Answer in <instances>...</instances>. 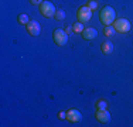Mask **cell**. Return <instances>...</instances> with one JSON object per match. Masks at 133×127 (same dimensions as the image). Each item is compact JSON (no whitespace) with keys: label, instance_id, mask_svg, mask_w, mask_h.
Wrapping results in <instances>:
<instances>
[{"label":"cell","instance_id":"obj_1","mask_svg":"<svg viewBox=\"0 0 133 127\" xmlns=\"http://www.w3.org/2000/svg\"><path fill=\"white\" fill-rule=\"evenodd\" d=\"M99 20L103 25H110L116 20V11L110 6H105L102 10L99 11Z\"/></svg>","mask_w":133,"mask_h":127},{"label":"cell","instance_id":"obj_2","mask_svg":"<svg viewBox=\"0 0 133 127\" xmlns=\"http://www.w3.org/2000/svg\"><path fill=\"white\" fill-rule=\"evenodd\" d=\"M52 40L58 47H64L68 43V33L65 30H62V28H57L52 33Z\"/></svg>","mask_w":133,"mask_h":127},{"label":"cell","instance_id":"obj_3","mask_svg":"<svg viewBox=\"0 0 133 127\" xmlns=\"http://www.w3.org/2000/svg\"><path fill=\"white\" fill-rule=\"evenodd\" d=\"M55 7H54V4L51 2H43L40 4V13L41 16H44V17L50 18V17H54L55 16Z\"/></svg>","mask_w":133,"mask_h":127},{"label":"cell","instance_id":"obj_4","mask_svg":"<svg viewBox=\"0 0 133 127\" xmlns=\"http://www.w3.org/2000/svg\"><path fill=\"white\" fill-rule=\"evenodd\" d=\"M77 17H78V21H81V23H88L92 18V10L88 6H82V7L78 9Z\"/></svg>","mask_w":133,"mask_h":127},{"label":"cell","instance_id":"obj_5","mask_svg":"<svg viewBox=\"0 0 133 127\" xmlns=\"http://www.w3.org/2000/svg\"><path fill=\"white\" fill-rule=\"evenodd\" d=\"M113 27L119 33H129L130 31V21L128 18H118L113 21Z\"/></svg>","mask_w":133,"mask_h":127},{"label":"cell","instance_id":"obj_6","mask_svg":"<svg viewBox=\"0 0 133 127\" xmlns=\"http://www.w3.org/2000/svg\"><path fill=\"white\" fill-rule=\"evenodd\" d=\"M27 31H28V34H30V36L37 37V36L40 34V31H41L40 23H38L37 20H31L30 23L27 24Z\"/></svg>","mask_w":133,"mask_h":127},{"label":"cell","instance_id":"obj_7","mask_svg":"<svg viewBox=\"0 0 133 127\" xmlns=\"http://www.w3.org/2000/svg\"><path fill=\"white\" fill-rule=\"evenodd\" d=\"M66 120H69L72 123H79L82 120V114L78 109H69L66 112Z\"/></svg>","mask_w":133,"mask_h":127},{"label":"cell","instance_id":"obj_8","mask_svg":"<svg viewBox=\"0 0 133 127\" xmlns=\"http://www.w3.org/2000/svg\"><path fill=\"white\" fill-rule=\"evenodd\" d=\"M81 34H82V38L87 40V41H92L98 37V31H96V28H94V27L84 28V31H82Z\"/></svg>","mask_w":133,"mask_h":127},{"label":"cell","instance_id":"obj_9","mask_svg":"<svg viewBox=\"0 0 133 127\" xmlns=\"http://www.w3.org/2000/svg\"><path fill=\"white\" fill-rule=\"evenodd\" d=\"M96 120L101 123H108L110 120V113L108 110H98L96 112Z\"/></svg>","mask_w":133,"mask_h":127},{"label":"cell","instance_id":"obj_10","mask_svg":"<svg viewBox=\"0 0 133 127\" xmlns=\"http://www.w3.org/2000/svg\"><path fill=\"white\" fill-rule=\"evenodd\" d=\"M101 50H102V52L105 55H110L113 52V44L110 41H103L102 45H101Z\"/></svg>","mask_w":133,"mask_h":127},{"label":"cell","instance_id":"obj_11","mask_svg":"<svg viewBox=\"0 0 133 127\" xmlns=\"http://www.w3.org/2000/svg\"><path fill=\"white\" fill-rule=\"evenodd\" d=\"M84 23H81V21H78V23H74V25H72V30L75 31L77 34H81L82 31H84Z\"/></svg>","mask_w":133,"mask_h":127},{"label":"cell","instance_id":"obj_12","mask_svg":"<svg viewBox=\"0 0 133 127\" xmlns=\"http://www.w3.org/2000/svg\"><path fill=\"white\" fill-rule=\"evenodd\" d=\"M115 27L113 25H105V30H103V33H105V36L106 37H112V36H115Z\"/></svg>","mask_w":133,"mask_h":127},{"label":"cell","instance_id":"obj_13","mask_svg":"<svg viewBox=\"0 0 133 127\" xmlns=\"http://www.w3.org/2000/svg\"><path fill=\"white\" fill-rule=\"evenodd\" d=\"M17 21L20 24H28L30 23V18H28V16L27 14H18V17H17Z\"/></svg>","mask_w":133,"mask_h":127},{"label":"cell","instance_id":"obj_14","mask_svg":"<svg viewBox=\"0 0 133 127\" xmlns=\"http://www.w3.org/2000/svg\"><path fill=\"white\" fill-rule=\"evenodd\" d=\"M95 106H96V110H105V109H108V103L105 100H98L96 103H95Z\"/></svg>","mask_w":133,"mask_h":127},{"label":"cell","instance_id":"obj_15","mask_svg":"<svg viewBox=\"0 0 133 127\" xmlns=\"http://www.w3.org/2000/svg\"><path fill=\"white\" fill-rule=\"evenodd\" d=\"M54 17H55L58 21L65 20V11H64V10H57V11H55V16H54Z\"/></svg>","mask_w":133,"mask_h":127},{"label":"cell","instance_id":"obj_16","mask_svg":"<svg viewBox=\"0 0 133 127\" xmlns=\"http://www.w3.org/2000/svg\"><path fill=\"white\" fill-rule=\"evenodd\" d=\"M88 7H89L91 9V10H96V9H98V2H96V0H89V2H88Z\"/></svg>","mask_w":133,"mask_h":127},{"label":"cell","instance_id":"obj_17","mask_svg":"<svg viewBox=\"0 0 133 127\" xmlns=\"http://www.w3.org/2000/svg\"><path fill=\"white\" fill-rule=\"evenodd\" d=\"M58 119L59 120H65L66 119V112H64V110H62V112H59L58 113Z\"/></svg>","mask_w":133,"mask_h":127},{"label":"cell","instance_id":"obj_18","mask_svg":"<svg viewBox=\"0 0 133 127\" xmlns=\"http://www.w3.org/2000/svg\"><path fill=\"white\" fill-rule=\"evenodd\" d=\"M30 3L33 6H40L41 3H43V0H30Z\"/></svg>","mask_w":133,"mask_h":127}]
</instances>
